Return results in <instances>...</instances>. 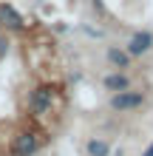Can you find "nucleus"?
Segmentation results:
<instances>
[{
	"label": "nucleus",
	"mask_w": 153,
	"mask_h": 156,
	"mask_svg": "<svg viewBox=\"0 0 153 156\" xmlns=\"http://www.w3.org/2000/svg\"><path fill=\"white\" fill-rule=\"evenodd\" d=\"M150 45H153V34H150V31H136V34L130 37V43H128V54H130V57L148 54Z\"/></svg>",
	"instance_id": "7ed1b4c3"
},
{
	"label": "nucleus",
	"mask_w": 153,
	"mask_h": 156,
	"mask_svg": "<svg viewBox=\"0 0 153 156\" xmlns=\"http://www.w3.org/2000/svg\"><path fill=\"white\" fill-rule=\"evenodd\" d=\"M111 105L116 108V111H130V108H136V105H142V94L139 91H116L113 94V99H111Z\"/></svg>",
	"instance_id": "f257e3e1"
},
{
	"label": "nucleus",
	"mask_w": 153,
	"mask_h": 156,
	"mask_svg": "<svg viewBox=\"0 0 153 156\" xmlns=\"http://www.w3.org/2000/svg\"><path fill=\"white\" fill-rule=\"evenodd\" d=\"M94 3H96V0H94Z\"/></svg>",
	"instance_id": "9d476101"
},
{
	"label": "nucleus",
	"mask_w": 153,
	"mask_h": 156,
	"mask_svg": "<svg viewBox=\"0 0 153 156\" xmlns=\"http://www.w3.org/2000/svg\"><path fill=\"white\" fill-rule=\"evenodd\" d=\"M37 153V136L34 133H20L12 142V156H34Z\"/></svg>",
	"instance_id": "f03ea898"
},
{
	"label": "nucleus",
	"mask_w": 153,
	"mask_h": 156,
	"mask_svg": "<svg viewBox=\"0 0 153 156\" xmlns=\"http://www.w3.org/2000/svg\"><path fill=\"white\" fill-rule=\"evenodd\" d=\"M108 60H111L116 68H128L130 54H128V51H119V48H108Z\"/></svg>",
	"instance_id": "423d86ee"
},
{
	"label": "nucleus",
	"mask_w": 153,
	"mask_h": 156,
	"mask_svg": "<svg viewBox=\"0 0 153 156\" xmlns=\"http://www.w3.org/2000/svg\"><path fill=\"white\" fill-rule=\"evenodd\" d=\"M88 153H91V156H108L111 151H108V145L102 139H94L91 145H88Z\"/></svg>",
	"instance_id": "6e6552de"
},
{
	"label": "nucleus",
	"mask_w": 153,
	"mask_h": 156,
	"mask_svg": "<svg viewBox=\"0 0 153 156\" xmlns=\"http://www.w3.org/2000/svg\"><path fill=\"white\" fill-rule=\"evenodd\" d=\"M145 156H153V145H150V148H148V151H145Z\"/></svg>",
	"instance_id": "1a4fd4ad"
},
{
	"label": "nucleus",
	"mask_w": 153,
	"mask_h": 156,
	"mask_svg": "<svg viewBox=\"0 0 153 156\" xmlns=\"http://www.w3.org/2000/svg\"><path fill=\"white\" fill-rule=\"evenodd\" d=\"M105 85L111 91H125L128 88V77L125 74H111V77H105Z\"/></svg>",
	"instance_id": "0eeeda50"
},
{
	"label": "nucleus",
	"mask_w": 153,
	"mask_h": 156,
	"mask_svg": "<svg viewBox=\"0 0 153 156\" xmlns=\"http://www.w3.org/2000/svg\"><path fill=\"white\" fill-rule=\"evenodd\" d=\"M29 105H31L34 114H46L48 108H51V91H48V88H37V91L31 94Z\"/></svg>",
	"instance_id": "20e7f679"
},
{
	"label": "nucleus",
	"mask_w": 153,
	"mask_h": 156,
	"mask_svg": "<svg viewBox=\"0 0 153 156\" xmlns=\"http://www.w3.org/2000/svg\"><path fill=\"white\" fill-rule=\"evenodd\" d=\"M0 20H3V23L9 26V29H14V31H20L23 26H26V23H23V17L17 14L14 9L9 6V3H0Z\"/></svg>",
	"instance_id": "39448f33"
}]
</instances>
